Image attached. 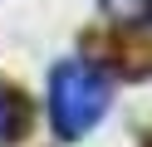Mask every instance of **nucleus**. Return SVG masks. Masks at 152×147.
I'll return each mask as SVG.
<instances>
[{"mask_svg": "<svg viewBox=\"0 0 152 147\" xmlns=\"http://www.w3.org/2000/svg\"><path fill=\"white\" fill-rule=\"evenodd\" d=\"M25 132H30V103H25L10 83H0V147L20 142Z\"/></svg>", "mask_w": 152, "mask_h": 147, "instance_id": "f03ea898", "label": "nucleus"}, {"mask_svg": "<svg viewBox=\"0 0 152 147\" xmlns=\"http://www.w3.org/2000/svg\"><path fill=\"white\" fill-rule=\"evenodd\" d=\"M113 103V88H108V74L93 69L88 59H64L54 64L49 74V123L64 142H79L98 127V118L108 113Z\"/></svg>", "mask_w": 152, "mask_h": 147, "instance_id": "f257e3e1", "label": "nucleus"}, {"mask_svg": "<svg viewBox=\"0 0 152 147\" xmlns=\"http://www.w3.org/2000/svg\"><path fill=\"white\" fill-rule=\"evenodd\" d=\"M147 10H152V0H147Z\"/></svg>", "mask_w": 152, "mask_h": 147, "instance_id": "7ed1b4c3", "label": "nucleus"}]
</instances>
